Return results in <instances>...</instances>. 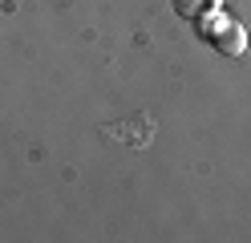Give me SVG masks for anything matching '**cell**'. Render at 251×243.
Returning a JSON list of instances; mask_svg holds the SVG:
<instances>
[{
	"instance_id": "cell-4",
	"label": "cell",
	"mask_w": 251,
	"mask_h": 243,
	"mask_svg": "<svg viewBox=\"0 0 251 243\" xmlns=\"http://www.w3.org/2000/svg\"><path fill=\"white\" fill-rule=\"evenodd\" d=\"M247 49H251V41H247Z\"/></svg>"
},
{
	"instance_id": "cell-1",
	"label": "cell",
	"mask_w": 251,
	"mask_h": 243,
	"mask_svg": "<svg viewBox=\"0 0 251 243\" xmlns=\"http://www.w3.org/2000/svg\"><path fill=\"white\" fill-rule=\"evenodd\" d=\"M247 41H251V37H247V28H243L239 21H231V16H227L223 25H219V32L211 37V45H215L223 57H239L243 49H247Z\"/></svg>"
},
{
	"instance_id": "cell-2",
	"label": "cell",
	"mask_w": 251,
	"mask_h": 243,
	"mask_svg": "<svg viewBox=\"0 0 251 243\" xmlns=\"http://www.w3.org/2000/svg\"><path fill=\"white\" fill-rule=\"evenodd\" d=\"M202 8H207V0H175V12L182 16V21H195Z\"/></svg>"
},
{
	"instance_id": "cell-3",
	"label": "cell",
	"mask_w": 251,
	"mask_h": 243,
	"mask_svg": "<svg viewBox=\"0 0 251 243\" xmlns=\"http://www.w3.org/2000/svg\"><path fill=\"white\" fill-rule=\"evenodd\" d=\"M219 4H223V0H207V8H219Z\"/></svg>"
}]
</instances>
